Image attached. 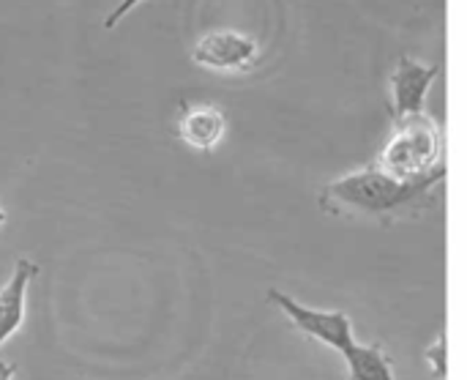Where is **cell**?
I'll return each instance as SVG.
<instances>
[{"label": "cell", "mask_w": 467, "mask_h": 380, "mask_svg": "<svg viewBox=\"0 0 467 380\" xmlns=\"http://www.w3.org/2000/svg\"><path fill=\"white\" fill-rule=\"evenodd\" d=\"M443 178H430L419 184H405L380 170L375 162L353 170L323 186L317 203L326 214L334 216H375L391 222L410 211H421L432 206V192Z\"/></svg>", "instance_id": "1"}, {"label": "cell", "mask_w": 467, "mask_h": 380, "mask_svg": "<svg viewBox=\"0 0 467 380\" xmlns=\"http://www.w3.org/2000/svg\"><path fill=\"white\" fill-rule=\"evenodd\" d=\"M380 170L405 184H419L430 178H446L449 167L443 164V129L427 112L397 118L394 132L386 140L378 162Z\"/></svg>", "instance_id": "2"}, {"label": "cell", "mask_w": 467, "mask_h": 380, "mask_svg": "<svg viewBox=\"0 0 467 380\" xmlns=\"http://www.w3.org/2000/svg\"><path fill=\"white\" fill-rule=\"evenodd\" d=\"M268 301L282 310V315L293 323V329H298L309 340H315V343L337 351L339 356H345L358 343L356 329H353V321L345 312H339V310H315V307H306V304L296 301L290 293H282L276 288L268 290Z\"/></svg>", "instance_id": "3"}, {"label": "cell", "mask_w": 467, "mask_h": 380, "mask_svg": "<svg viewBox=\"0 0 467 380\" xmlns=\"http://www.w3.org/2000/svg\"><path fill=\"white\" fill-rule=\"evenodd\" d=\"M192 60L211 71H249L260 60V44L241 30H211L194 41Z\"/></svg>", "instance_id": "4"}, {"label": "cell", "mask_w": 467, "mask_h": 380, "mask_svg": "<svg viewBox=\"0 0 467 380\" xmlns=\"http://www.w3.org/2000/svg\"><path fill=\"white\" fill-rule=\"evenodd\" d=\"M438 74H441L438 63H421L413 55H402L397 60L391 79H389L394 121L424 112V101H427L430 88L435 85Z\"/></svg>", "instance_id": "5"}, {"label": "cell", "mask_w": 467, "mask_h": 380, "mask_svg": "<svg viewBox=\"0 0 467 380\" xmlns=\"http://www.w3.org/2000/svg\"><path fill=\"white\" fill-rule=\"evenodd\" d=\"M227 134V115L211 101L186 104L178 118V137L194 151H213Z\"/></svg>", "instance_id": "6"}, {"label": "cell", "mask_w": 467, "mask_h": 380, "mask_svg": "<svg viewBox=\"0 0 467 380\" xmlns=\"http://www.w3.org/2000/svg\"><path fill=\"white\" fill-rule=\"evenodd\" d=\"M38 271H41L38 263H33L30 258H19V260L14 263V271H11L8 282L0 288V348H3V343L22 326L27 285L36 280Z\"/></svg>", "instance_id": "7"}, {"label": "cell", "mask_w": 467, "mask_h": 380, "mask_svg": "<svg viewBox=\"0 0 467 380\" xmlns=\"http://www.w3.org/2000/svg\"><path fill=\"white\" fill-rule=\"evenodd\" d=\"M342 359L348 364V380H397L391 356L380 345L356 343Z\"/></svg>", "instance_id": "8"}, {"label": "cell", "mask_w": 467, "mask_h": 380, "mask_svg": "<svg viewBox=\"0 0 467 380\" xmlns=\"http://www.w3.org/2000/svg\"><path fill=\"white\" fill-rule=\"evenodd\" d=\"M446 354H449V345H446V334H438V340L424 351V362L432 373L435 380H446L449 375V362H446Z\"/></svg>", "instance_id": "9"}, {"label": "cell", "mask_w": 467, "mask_h": 380, "mask_svg": "<svg viewBox=\"0 0 467 380\" xmlns=\"http://www.w3.org/2000/svg\"><path fill=\"white\" fill-rule=\"evenodd\" d=\"M140 3H142V0H120V3H118V5H115L109 14H107V19H104V27H107V30H109V27H115V25H118V22H120V19H123V16L131 11V8H137Z\"/></svg>", "instance_id": "10"}, {"label": "cell", "mask_w": 467, "mask_h": 380, "mask_svg": "<svg viewBox=\"0 0 467 380\" xmlns=\"http://www.w3.org/2000/svg\"><path fill=\"white\" fill-rule=\"evenodd\" d=\"M14 373H16V367L11 362H3L0 359V380H14Z\"/></svg>", "instance_id": "11"}, {"label": "cell", "mask_w": 467, "mask_h": 380, "mask_svg": "<svg viewBox=\"0 0 467 380\" xmlns=\"http://www.w3.org/2000/svg\"><path fill=\"white\" fill-rule=\"evenodd\" d=\"M3 225H5V211L0 208V227H3Z\"/></svg>", "instance_id": "12"}]
</instances>
